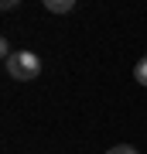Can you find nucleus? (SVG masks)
Returning a JSON list of instances; mask_svg holds the SVG:
<instances>
[{
  "label": "nucleus",
  "mask_w": 147,
  "mask_h": 154,
  "mask_svg": "<svg viewBox=\"0 0 147 154\" xmlns=\"http://www.w3.org/2000/svg\"><path fill=\"white\" fill-rule=\"evenodd\" d=\"M7 75L17 79V82H31V79L41 75V58L34 55V51H27V48L14 51V55L7 58Z\"/></svg>",
  "instance_id": "obj_1"
},
{
  "label": "nucleus",
  "mask_w": 147,
  "mask_h": 154,
  "mask_svg": "<svg viewBox=\"0 0 147 154\" xmlns=\"http://www.w3.org/2000/svg\"><path fill=\"white\" fill-rule=\"evenodd\" d=\"M44 7H48V14H69L75 0H44Z\"/></svg>",
  "instance_id": "obj_2"
},
{
  "label": "nucleus",
  "mask_w": 147,
  "mask_h": 154,
  "mask_svg": "<svg viewBox=\"0 0 147 154\" xmlns=\"http://www.w3.org/2000/svg\"><path fill=\"white\" fill-rule=\"evenodd\" d=\"M106 154H137V151L130 147V144H116V147H109Z\"/></svg>",
  "instance_id": "obj_4"
},
{
  "label": "nucleus",
  "mask_w": 147,
  "mask_h": 154,
  "mask_svg": "<svg viewBox=\"0 0 147 154\" xmlns=\"http://www.w3.org/2000/svg\"><path fill=\"white\" fill-rule=\"evenodd\" d=\"M133 79H137L140 86H147V55H144V58L133 65Z\"/></svg>",
  "instance_id": "obj_3"
}]
</instances>
